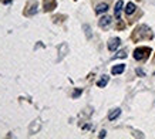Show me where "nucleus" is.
Here are the masks:
<instances>
[{
  "mask_svg": "<svg viewBox=\"0 0 155 139\" xmlns=\"http://www.w3.org/2000/svg\"><path fill=\"white\" fill-rule=\"evenodd\" d=\"M81 92H83V89H80V88L75 89L74 92H73V98H78V97L81 95Z\"/></svg>",
  "mask_w": 155,
  "mask_h": 139,
  "instance_id": "obj_13",
  "label": "nucleus"
},
{
  "mask_svg": "<svg viewBox=\"0 0 155 139\" xmlns=\"http://www.w3.org/2000/svg\"><path fill=\"white\" fill-rule=\"evenodd\" d=\"M34 13H37V5H31L30 10H27V14H28V16H33Z\"/></svg>",
  "mask_w": 155,
  "mask_h": 139,
  "instance_id": "obj_11",
  "label": "nucleus"
},
{
  "mask_svg": "<svg viewBox=\"0 0 155 139\" xmlns=\"http://www.w3.org/2000/svg\"><path fill=\"white\" fill-rule=\"evenodd\" d=\"M107 11H108L107 3H100V5H97V7H95V13L97 14H103V13H107Z\"/></svg>",
  "mask_w": 155,
  "mask_h": 139,
  "instance_id": "obj_7",
  "label": "nucleus"
},
{
  "mask_svg": "<svg viewBox=\"0 0 155 139\" xmlns=\"http://www.w3.org/2000/svg\"><path fill=\"white\" fill-rule=\"evenodd\" d=\"M154 74H155V73H154Z\"/></svg>",
  "mask_w": 155,
  "mask_h": 139,
  "instance_id": "obj_16",
  "label": "nucleus"
},
{
  "mask_svg": "<svg viewBox=\"0 0 155 139\" xmlns=\"http://www.w3.org/2000/svg\"><path fill=\"white\" fill-rule=\"evenodd\" d=\"M120 44H121V40L118 37H114V38H111L110 41H108V50L110 51H115L120 47Z\"/></svg>",
  "mask_w": 155,
  "mask_h": 139,
  "instance_id": "obj_2",
  "label": "nucleus"
},
{
  "mask_svg": "<svg viewBox=\"0 0 155 139\" xmlns=\"http://www.w3.org/2000/svg\"><path fill=\"white\" fill-rule=\"evenodd\" d=\"M105 136H107V131H101V132H100V135H98V138H105Z\"/></svg>",
  "mask_w": 155,
  "mask_h": 139,
  "instance_id": "obj_15",
  "label": "nucleus"
},
{
  "mask_svg": "<svg viewBox=\"0 0 155 139\" xmlns=\"http://www.w3.org/2000/svg\"><path fill=\"white\" fill-rule=\"evenodd\" d=\"M111 23H113V19H111L110 16H103V17L98 20V26L100 27H104V28L108 27Z\"/></svg>",
  "mask_w": 155,
  "mask_h": 139,
  "instance_id": "obj_3",
  "label": "nucleus"
},
{
  "mask_svg": "<svg viewBox=\"0 0 155 139\" xmlns=\"http://www.w3.org/2000/svg\"><path fill=\"white\" fill-rule=\"evenodd\" d=\"M122 7H124V2H122V0H118L117 3H115V7H114V14H115V17H117L118 20H120V17H121Z\"/></svg>",
  "mask_w": 155,
  "mask_h": 139,
  "instance_id": "obj_4",
  "label": "nucleus"
},
{
  "mask_svg": "<svg viewBox=\"0 0 155 139\" xmlns=\"http://www.w3.org/2000/svg\"><path fill=\"white\" fill-rule=\"evenodd\" d=\"M150 53H151V48H148V47H138V48H135V51H134V58H135L137 61L145 60L147 57L150 56Z\"/></svg>",
  "mask_w": 155,
  "mask_h": 139,
  "instance_id": "obj_1",
  "label": "nucleus"
},
{
  "mask_svg": "<svg viewBox=\"0 0 155 139\" xmlns=\"http://www.w3.org/2000/svg\"><path fill=\"white\" fill-rule=\"evenodd\" d=\"M127 57V51L125 50H122V51H120L117 56H115V58H125Z\"/></svg>",
  "mask_w": 155,
  "mask_h": 139,
  "instance_id": "obj_12",
  "label": "nucleus"
},
{
  "mask_svg": "<svg viewBox=\"0 0 155 139\" xmlns=\"http://www.w3.org/2000/svg\"><path fill=\"white\" fill-rule=\"evenodd\" d=\"M120 115H121V109H120V108L111 109V111H110V114H108V119H110V121H115Z\"/></svg>",
  "mask_w": 155,
  "mask_h": 139,
  "instance_id": "obj_6",
  "label": "nucleus"
},
{
  "mask_svg": "<svg viewBox=\"0 0 155 139\" xmlns=\"http://www.w3.org/2000/svg\"><path fill=\"white\" fill-rule=\"evenodd\" d=\"M124 70H125V64H118V65H114L113 70H111V73H113L114 75H118V74H122Z\"/></svg>",
  "mask_w": 155,
  "mask_h": 139,
  "instance_id": "obj_8",
  "label": "nucleus"
},
{
  "mask_svg": "<svg viewBox=\"0 0 155 139\" xmlns=\"http://www.w3.org/2000/svg\"><path fill=\"white\" fill-rule=\"evenodd\" d=\"M84 31H85V36H87V38H91L93 37V33H91V28H90L88 24H84Z\"/></svg>",
  "mask_w": 155,
  "mask_h": 139,
  "instance_id": "obj_10",
  "label": "nucleus"
},
{
  "mask_svg": "<svg viewBox=\"0 0 155 139\" xmlns=\"http://www.w3.org/2000/svg\"><path fill=\"white\" fill-rule=\"evenodd\" d=\"M135 73H137V75H140V77H144V75H145V71H144V70H141V68H137Z\"/></svg>",
  "mask_w": 155,
  "mask_h": 139,
  "instance_id": "obj_14",
  "label": "nucleus"
},
{
  "mask_svg": "<svg viewBox=\"0 0 155 139\" xmlns=\"http://www.w3.org/2000/svg\"><path fill=\"white\" fill-rule=\"evenodd\" d=\"M108 81H110V77L108 75H103L101 78L97 81V87H100V88H104L105 85L108 84Z\"/></svg>",
  "mask_w": 155,
  "mask_h": 139,
  "instance_id": "obj_9",
  "label": "nucleus"
},
{
  "mask_svg": "<svg viewBox=\"0 0 155 139\" xmlns=\"http://www.w3.org/2000/svg\"><path fill=\"white\" fill-rule=\"evenodd\" d=\"M125 14H127V16H132V14L135 13V10H137V6L134 5V3H132V2H128L127 3V6H125Z\"/></svg>",
  "mask_w": 155,
  "mask_h": 139,
  "instance_id": "obj_5",
  "label": "nucleus"
}]
</instances>
